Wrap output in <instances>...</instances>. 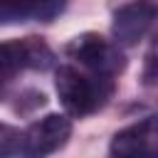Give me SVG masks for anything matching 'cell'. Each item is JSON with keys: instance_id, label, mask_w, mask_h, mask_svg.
<instances>
[{"instance_id": "4", "label": "cell", "mask_w": 158, "mask_h": 158, "mask_svg": "<svg viewBox=\"0 0 158 158\" xmlns=\"http://www.w3.org/2000/svg\"><path fill=\"white\" fill-rule=\"evenodd\" d=\"M109 158H158V116L121 128L111 141Z\"/></svg>"}, {"instance_id": "2", "label": "cell", "mask_w": 158, "mask_h": 158, "mask_svg": "<svg viewBox=\"0 0 158 158\" xmlns=\"http://www.w3.org/2000/svg\"><path fill=\"white\" fill-rule=\"evenodd\" d=\"M72 133V123L62 114H47L40 121L30 123V128L20 138V151L25 158H47L59 151Z\"/></svg>"}, {"instance_id": "1", "label": "cell", "mask_w": 158, "mask_h": 158, "mask_svg": "<svg viewBox=\"0 0 158 158\" xmlns=\"http://www.w3.org/2000/svg\"><path fill=\"white\" fill-rule=\"evenodd\" d=\"M54 86L62 106L72 116H86L96 111L111 94V81L106 77H84L74 67H59Z\"/></svg>"}, {"instance_id": "9", "label": "cell", "mask_w": 158, "mask_h": 158, "mask_svg": "<svg viewBox=\"0 0 158 158\" xmlns=\"http://www.w3.org/2000/svg\"><path fill=\"white\" fill-rule=\"evenodd\" d=\"M0 81H2V79H0Z\"/></svg>"}, {"instance_id": "7", "label": "cell", "mask_w": 158, "mask_h": 158, "mask_svg": "<svg viewBox=\"0 0 158 158\" xmlns=\"http://www.w3.org/2000/svg\"><path fill=\"white\" fill-rule=\"evenodd\" d=\"M20 138L22 133L7 123H0V158H10L20 151Z\"/></svg>"}, {"instance_id": "5", "label": "cell", "mask_w": 158, "mask_h": 158, "mask_svg": "<svg viewBox=\"0 0 158 158\" xmlns=\"http://www.w3.org/2000/svg\"><path fill=\"white\" fill-rule=\"evenodd\" d=\"M156 17H158V5H153V2L121 5L114 12V25H111L116 44H136L148 32V27L153 25Z\"/></svg>"}, {"instance_id": "6", "label": "cell", "mask_w": 158, "mask_h": 158, "mask_svg": "<svg viewBox=\"0 0 158 158\" xmlns=\"http://www.w3.org/2000/svg\"><path fill=\"white\" fill-rule=\"evenodd\" d=\"M62 2H0V25L25 22L30 17L52 20L57 12H62Z\"/></svg>"}, {"instance_id": "8", "label": "cell", "mask_w": 158, "mask_h": 158, "mask_svg": "<svg viewBox=\"0 0 158 158\" xmlns=\"http://www.w3.org/2000/svg\"><path fill=\"white\" fill-rule=\"evenodd\" d=\"M143 84L158 86V54L148 57V62H146V67H143Z\"/></svg>"}, {"instance_id": "3", "label": "cell", "mask_w": 158, "mask_h": 158, "mask_svg": "<svg viewBox=\"0 0 158 158\" xmlns=\"http://www.w3.org/2000/svg\"><path fill=\"white\" fill-rule=\"evenodd\" d=\"M69 54L74 59H79L84 67H89L94 72V77H106L111 79L114 74H118L123 69V54L116 44L106 42L104 37L86 32L72 40L69 44Z\"/></svg>"}]
</instances>
